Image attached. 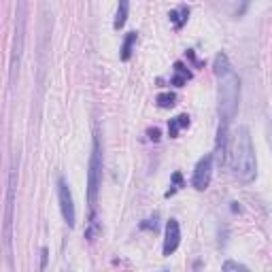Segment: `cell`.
<instances>
[{"label":"cell","mask_w":272,"mask_h":272,"mask_svg":"<svg viewBox=\"0 0 272 272\" xmlns=\"http://www.w3.org/2000/svg\"><path fill=\"white\" fill-rule=\"evenodd\" d=\"M213 158H217L219 166L228 164V124H219L217 145H215V153H213Z\"/></svg>","instance_id":"cell-9"},{"label":"cell","mask_w":272,"mask_h":272,"mask_svg":"<svg viewBox=\"0 0 272 272\" xmlns=\"http://www.w3.org/2000/svg\"><path fill=\"white\" fill-rule=\"evenodd\" d=\"M147 136H149V141H153V143H158L160 141V128H149L147 130Z\"/></svg>","instance_id":"cell-22"},{"label":"cell","mask_w":272,"mask_h":272,"mask_svg":"<svg viewBox=\"0 0 272 272\" xmlns=\"http://www.w3.org/2000/svg\"><path fill=\"white\" fill-rule=\"evenodd\" d=\"M102 232V225L100 221H98V217H96V213L91 211V217H90V223H88V228H85V238H88L90 242H94L98 236H100Z\"/></svg>","instance_id":"cell-14"},{"label":"cell","mask_w":272,"mask_h":272,"mask_svg":"<svg viewBox=\"0 0 272 272\" xmlns=\"http://www.w3.org/2000/svg\"><path fill=\"white\" fill-rule=\"evenodd\" d=\"M183 128H189V115H179V117L168 121V136L177 138L179 132H181Z\"/></svg>","instance_id":"cell-10"},{"label":"cell","mask_w":272,"mask_h":272,"mask_svg":"<svg viewBox=\"0 0 272 272\" xmlns=\"http://www.w3.org/2000/svg\"><path fill=\"white\" fill-rule=\"evenodd\" d=\"M57 200H60V211L62 217L68 228H73L74 221H77V213H74V200H73V192L68 187L64 177H57Z\"/></svg>","instance_id":"cell-6"},{"label":"cell","mask_w":272,"mask_h":272,"mask_svg":"<svg viewBox=\"0 0 272 272\" xmlns=\"http://www.w3.org/2000/svg\"><path fill=\"white\" fill-rule=\"evenodd\" d=\"M47 259H49V249L43 247V249H40V270L47 268Z\"/></svg>","instance_id":"cell-21"},{"label":"cell","mask_w":272,"mask_h":272,"mask_svg":"<svg viewBox=\"0 0 272 272\" xmlns=\"http://www.w3.org/2000/svg\"><path fill=\"white\" fill-rule=\"evenodd\" d=\"M211 177H213V153H208L196 164V168H194V177H192L194 189L204 192V189L208 187V183H211Z\"/></svg>","instance_id":"cell-7"},{"label":"cell","mask_w":272,"mask_h":272,"mask_svg":"<svg viewBox=\"0 0 272 272\" xmlns=\"http://www.w3.org/2000/svg\"><path fill=\"white\" fill-rule=\"evenodd\" d=\"M128 13H130V0H119L117 4V13H115V30H119V28H124L126 19H128Z\"/></svg>","instance_id":"cell-12"},{"label":"cell","mask_w":272,"mask_h":272,"mask_svg":"<svg viewBox=\"0 0 272 272\" xmlns=\"http://www.w3.org/2000/svg\"><path fill=\"white\" fill-rule=\"evenodd\" d=\"M179 242H181V225H179L177 219H170L168 223H166V236H164V247H162V251H164L166 257H170L172 253L179 249Z\"/></svg>","instance_id":"cell-8"},{"label":"cell","mask_w":272,"mask_h":272,"mask_svg":"<svg viewBox=\"0 0 272 272\" xmlns=\"http://www.w3.org/2000/svg\"><path fill=\"white\" fill-rule=\"evenodd\" d=\"M183 185V177H181V172H175L172 175V185H170V189L166 192V198H170V196H175L177 194V189Z\"/></svg>","instance_id":"cell-18"},{"label":"cell","mask_w":272,"mask_h":272,"mask_svg":"<svg viewBox=\"0 0 272 272\" xmlns=\"http://www.w3.org/2000/svg\"><path fill=\"white\" fill-rule=\"evenodd\" d=\"M192 79V73L187 71V68H185L181 62H177L175 64V74H172V79H170V83L172 85H177V88H183L185 83H187V81Z\"/></svg>","instance_id":"cell-11"},{"label":"cell","mask_w":272,"mask_h":272,"mask_svg":"<svg viewBox=\"0 0 272 272\" xmlns=\"http://www.w3.org/2000/svg\"><path fill=\"white\" fill-rule=\"evenodd\" d=\"M24 40H26V0L17 2V21H15V38L13 51H11V66H9V83L15 85L17 73H19L21 55H24Z\"/></svg>","instance_id":"cell-4"},{"label":"cell","mask_w":272,"mask_h":272,"mask_svg":"<svg viewBox=\"0 0 272 272\" xmlns=\"http://www.w3.org/2000/svg\"><path fill=\"white\" fill-rule=\"evenodd\" d=\"M223 270L225 272H232V270H236V272H247L249 268H247V266H242V264H238V262H232V259H228V262L223 264Z\"/></svg>","instance_id":"cell-19"},{"label":"cell","mask_w":272,"mask_h":272,"mask_svg":"<svg viewBox=\"0 0 272 272\" xmlns=\"http://www.w3.org/2000/svg\"><path fill=\"white\" fill-rule=\"evenodd\" d=\"M175 100H177V96L172 94V91H160V94L155 96V102H158L160 109H172L175 107Z\"/></svg>","instance_id":"cell-17"},{"label":"cell","mask_w":272,"mask_h":272,"mask_svg":"<svg viewBox=\"0 0 272 272\" xmlns=\"http://www.w3.org/2000/svg\"><path fill=\"white\" fill-rule=\"evenodd\" d=\"M134 43H136V32H128L124 38V45H121V60L128 62L130 55H132V49H134Z\"/></svg>","instance_id":"cell-15"},{"label":"cell","mask_w":272,"mask_h":272,"mask_svg":"<svg viewBox=\"0 0 272 272\" xmlns=\"http://www.w3.org/2000/svg\"><path fill=\"white\" fill-rule=\"evenodd\" d=\"M15 189H17V162L9 172L7 185V202H4V251H7L9 266L13 268V211H15Z\"/></svg>","instance_id":"cell-3"},{"label":"cell","mask_w":272,"mask_h":272,"mask_svg":"<svg viewBox=\"0 0 272 272\" xmlns=\"http://www.w3.org/2000/svg\"><path fill=\"white\" fill-rule=\"evenodd\" d=\"M141 230H158V215H153V217H149V219H145V221H141Z\"/></svg>","instance_id":"cell-20"},{"label":"cell","mask_w":272,"mask_h":272,"mask_svg":"<svg viewBox=\"0 0 272 272\" xmlns=\"http://www.w3.org/2000/svg\"><path fill=\"white\" fill-rule=\"evenodd\" d=\"M228 160H230V168H232L238 181L251 183L257 177L255 149H253L251 132H249L247 126H238L234 130L232 143H228Z\"/></svg>","instance_id":"cell-1"},{"label":"cell","mask_w":272,"mask_h":272,"mask_svg":"<svg viewBox=\"0 0 272 272\" xmlns=\"http://www.w3.org/2000/svg\"><path fill=\"white\" fill-rule=\"evenodd\" d=\"M102 183V145L98 132L94 134V145H91V158H90V168H88V204L94 211L98 192H100Z\"/></svg>","instance_id":"cell-5"},{"label":"cell","mask_w":272,"mask_h":272,"mask_svg":"<svg viewBox=\"0 0 272 272\" xmlns=\"http://www.w3.org/2000/svg\"><path fill=\"white\" fill-rule=\"evenodd\" d=\"M240 104V79L232 68L219 77V117L221 124H230Z\"/></svg>","instance_id":"cell-2"},{"label":"cell","mask_w":272,"mask_h":272,"mask_svg":"<svg viewBox=\"0 0 272 272\" xmlns=\"http://www.w3.org/2000/svg\"><path fill=\"white\" fill-rule=\"evenodd\" d=\"M168 17H170L172 24H175L177 30H181V28H183L185 24H187V19H189V9L183 4V7H179V9H175V11H170V15H168Z\"/></svg>","instance_id":"cell-13"},{"label":"cell","mask_w":272,"mask_h":272,"mask_svg":"<svg viewBox=\"0 0 272 272\" xmlns=\"http://www.w3.org/2000/svg\"><path fill=\"white\" fill-rule=\"evenodd\" d=\"M230 68H232V66H230L228 55H225L223 51H221V54H217V57H215V64H213V71H215L217 77H221V74H223V73H228Z\"/></svg>","instance_id":"cell-16"}]
</instances>
